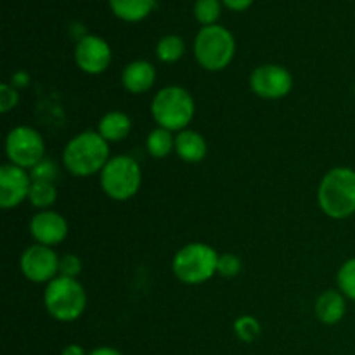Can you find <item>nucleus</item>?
I'll return each instance as SVG.
<instances>
[{
    "instance_id": "f257e3e1",
    "label": "nucleus",
    "mask_w": 355,
    "mask_h": 355,
    "mask_svg": "<svg viewBox=\"0 0 355 355\" xmlns=\"http://www.w3.org/2000/svg\"><path fill=\"white\" fill-rule=\"evenodd\" d=\"M110 162V142L94 130L76 134L62 151V165L71 175L90 177Z\"/></svg>"
},
{
    "instance_id": "f03ea898",
    "label": "nucleus",
    "mask_w": 355,
    "mask_h": 355,
    "mask_svg": "<svg viewBox=\"0 0 355 355\" xmlns=\"http://www.w3.org/2000/svg\"><path fill=\"white\" fill-rule=\"evenodd\" d=\"M321 210L335 220L352 217L355 214V170L335 166L322 177L318 189Z\"/></svg>"
},
{
    "instance_id": "7ed1b4c3",
    "label": "nucleus",
    "mask_w": 355,
    "mask_h": 355,
    "mask_svg": "<svg viewBox=\"0 0 355 355\" xmlns=\"http://www.w3.org/2000/svg\"><path fill=\"white\" fill-rule=\"evenodd\" d=\"M196 113L193 96L184 87L168 85L156 92L151 103L153 120L170 132H182L189 127Z\"/></svg>"
},
{
    "instance_id": "20e7f679",
    "label": "nucleus",
    "mask_w": 355,
    "mask_h": 355,
    "mask_svg": "<svg viewBox=\"0 0 355 355\" xmlns=\"http://www.w3.org/2000/svg\"><path fill=\"white\" fill-rule=\"evenodd\" d=\"M44 304L49 315L59 322H73L87 309V293L78 279L58 276L44 291Z\"/></svg>"
},
{
    "instance_id": "39448f33",
    "label": "nucleus",
    "mask_w": 355,
    "mask_h": 355,
    "mask_svg": "<svg viewBox=\"0 0 355 355\" xmlns=\"http://www.w3.org/2000/svg\"><path fill=\"white\" fill-rule=\"evenodd\" d=\"M218 253L207 243H189L175 253L172 270L184 284H203L217 274Z\"/></svg>"
},
{
    "instance_id": "423d86ee",
    "label": "nucleus",
    "mask_w": 355,
    "mask_h": 355,
    "mask_svg": "<svg viewBox=\"0 0 355 355\" xmlns=\"http://www.w3.org/2000/svg\"><path fill=\"white\" fill-rule=\"evenodd\" d=\"M236 54V40L227 28L220 24L203 26L194 40L198 64L207 71H222L231 64Z\"/></svg>"
},
{
    "instance_id": "0eeeda50",
    "label": "nucleus",
    "mask_w": 355,
    "mask_h": 355,
    "mask_svg": "<svg viewBox=\"0 0 355 355\" xmlns=\"http://www.w3.org/2000/svg\"><path fill=\"white\" fill-rule=\"evenodd\" d=\"M141 184L142 170L132 156H113L101 170V187L104 194L114 201H127L134 198L141 189Z\"/></svg>"
},
{
    "instance_id": "6e6552de",
    "label": "nucleus",
    "mask_w": 355,
    "mask_h": 355,
    "mask_svg": "<svg viewBox=\"0 0 355 355\" xmlns=\"http://www.w3.org/2000/svg\"><path fill=\"white\" fill-rule=\"evenodd\" d=\"M6 155L12 165L31 170L45 158L44 137L26 125L14 127L6 137Z\"/></svg>"
},
{
    "instance_id": "1a4fd4ad",
    "label": "nucleus",
    "mask_w": 355,
    "mask_h": 355,
    "mask_svg": "<svg viewBox=\"0 0 355 355\" xmlns=\"http://www.w3.org/2000/svg\"><path fill=\"white\" fill-rule=\"evenodd\" d=\"M59 262L61 257L51 246L35 243L21 255L19 267L23 276L31 283H51L59 276Z\"/></svg>"
},
{
    "instance_id": "9d476101",
    "label": "nucleus",
    "mask_w": 355,
    "mask_h": 355,
    "mask_svg": "<svg viewBox=\"0 0 355 355\" xmlns=\"http://www.w3.org/2000/svg\"><path fill=\"white\" fill-rule=\"evenodd\" d=\"M250 87L260 99H283L293 89V76L279 64H262L250 75Z\"/></svg>"
},
{
    "instance_id": "9b49d317",
    "label": "nucleus",
    "mask_w": 355,
    "mask_h": 355,
    "mask_svg": "<svg viewBox=\"0 0 355 355\" xmlns=\"http://www.w3.org/2000/svg\"><path fill=\"white\" fill-rule=\"evenodd\" d=\"M111 47L104 38L96 35H85L78 40L75 49L76 66L87 75H101L111 64Z\"/></svg>"
},
{
    "instance_id": "f8f14e48",
    "label": "nucleus",
    "mask_w": 355,
    "mask_h": 355,
    "mask_svg": "<svg viewBox=\"0 0 355 355\" xmlns=\"http://www.w3.org/2000/svg\"><path fill=\"white\" fill-rule=\"evenodd\" d=\"M31 189L30 172L21 166L6 163L0 166V207L3 210L16 208L28 200Z\"/></svg>"
},
{
    "instance_id": "ddd939ff",
    "label": "nucleus",
    "mask_w": 355,
    "mask_h": 355,
    "mask_svg": "<svg viewBox=\"0 0 355 355\" xmlns=\"http://www.w3.org/2000/svg\"><path fill=\"white\" fill-rule=\"evenodd\" d=\"M30 232L38 245L55 246L68 236V222L54 210H42L30 220Z\"/></svg>"
},
{
    "instance_id": "4468645a",
    "label": "nucleus",
    "mask_w": 355,
    "mask_h": 355,
    "mask_svg": "<svg viewBox=\"0 0 355 355\" xmlns=\"http://www.w3.org/2000/svg\"><path fill=\"white\" fill-rule=\"evenodd\" d=\"M156 69L155 66L144 59L132 61L121 73V85L130 94H144L155 85Z\"/></svg>"
},
{
    "instance_id": "2eb2a0df",
    "label": "nucleus",
    "mask_w": 355,
    "mask_h": 355,
    "mask_svg": "<svg viewBox=\"0 0 355 355\" xmlns=\"http://www.w3.org/2000/svg\"><path fill=\"white\" fill-rule=\"evenodd\" d=\"M315 318L322 324H338L347 312V298L340 290H326L324 293L319 295L314 305Z\"/></svg>"
},
{
    "instance_id": "dca6fc26",
    "label": "nucleus",
    "mask_w": 355,
    "mask_h": 355,
    "mask_svg": "<svg viewBox=\"0 0 355 355\" xmlns=\"http://www.w3.org/2000/svg\"><path fill=\"white\" fill-rule=\"evenodd\" d=\"M175 153L182 162L200 163L208 153L207 141L200 132L182 130L175 135Z\"/></svg>"
},
{
    "instance_id": "f3484780",
    "label": "nucleus",
    "mask_w": 355,
    "mask_h": 355,
    "mask_svg": "<svg viewBox=\"0 0 355 355\" xmlns=\"http://www.w3.org/2000/svg\"><path fill=\"white\" fill-rule=\"evenodd\" d=\"M132 130V120L123 111H110L97 123V132L107 142H120L128 137Z\"/></svg>"
},
{
    "instance_id": "a211bd4d",
    "label": "nucleus",
    "mask_w": 355,
    "mask_h": 355,
    "mask_svg": "<svg viewBox=\"0 0 355 355\" xmlns=\"http://www.w3.org/2000/svg\"><path fill=\"white\" fill-rule=\"evenodd\" d=\"M110 6L116 17L128 23H137L149 16L155 7V0H110Z\"/></svg>"
},
{
    "instance_id": "6ab92c4d",
    "label": "nucleus",
    "mask_w": 355,
    "mask_h": 355,
    "mask_svg": "<svg viewBox=\"0 0 355 355\" xmlns=\"http://www.w3.org/2000/svg\"><path fill=\"white\" fill-rule=\"evenodd\" d=\"M146 149L153 158H166L170 153L175 151V135L166 128L156 127L146 139Z\"/></svg>"
},
{
    "instance_id": "aec40b11",
    "label": "nucleus",
    "mask_w": 355,
    "mask_h": 355,
    "mask_svg": "<svg viewBox=\"0 0 355 355\" xmlns=\"http://www.w3.org/2000/svg\"><path fill=\"white\" fill-rule=\"evenodd\" d=\"M28 200L37 210H51L52 205L58 200V189L54 184L49 182H33L31 180V189L28 194Z\"/></svg>"
},
{
    "instance_id": "412c9836",
    "label": "nucleus",
    "mask_w": 355,
    "mask_h": 355,
    "mask_svg": "<svg viewBox=\"0 0 355 355\" xmlns=\"http://www.w3.org/2000/svg\"><path fill=\"white\" fill-rule=\"evenodd\" d=\"M186 52V44L177 35H166V37L159 38L158 45H156V55L162 62H177Z\"/></svg>"
},
{
    "instance_id": "4be33fe9",
    "label": "nucleus",
    "mask_w": 355,
    "mask_h": 355,
    "mask_svg": "<svg viewBox=\"0 0 355 355\" xmlns=\"http://www.w3.org/2000/svg\"><path fill=\"white\" fill-rule=\"evenodd\" d=\"M232 328H234V335L245 343L255 342L260 333H262V326H260L259 319L253 318V315H241V318L236 319Z\"/></svg>"
},
{
    "instance_id": "5701e85b",
    "label": "nucleus",
    "mask_w": 355,
    "mask_h": 355,
    "mask_svg": "<svg viewBox=\"0 0 355 355\" xmlns=\"http://www.w3.org/2000/svg\"><path fill=\"white\" fill-rule=\"evenodd\" d=\"M336 283L345 298L355 302V259H349L342 263L338 274H336Z\"/></svg>"
},
{
    "instance_id": "b1692460",
    "label": "nucleus",
    "mask_w": 355,
    "mask_h": 355,
    "mask_svg": "<svg viewBox=\"0 0 355 355\" xmlns=\"http://www.w3.org/2000/svg\"><path fill=\"white\" fill-rule=\"evenodd\" d=\"M194 16L203 26H211L220 16V0H196Z\"/></svg>"
},
{
    "instance_id": "393cba45",
    "label": "nucleus",
    "mask_w": 355,
    "mask_h": 355,
    "mask_svg": "<svg viewBox=\"0 0 355 355\" xmlns=\"http://www.w3.org/2000/svg\"><path fill=\"white\" fill-rule=\"evenodd\" d=\"M30 172V177L33 182H49V184H54L59 177V166L58 163H54L52 159L44 158L40 163L33 166Z\"/></svg>"
},
{
    "instance_id": "a878e982",
    "label": "nucleus",
    "mask_w": 355,
    "mask_h": 355,
    "mask_svg": "<svg viewBox=\"0 0 355 355\" xmlns=\"http://www.w3.org/2000/svg\"><path fill=\"white\" fill-rule=\"evenodd\" d=\"M243 269V262L238 255H232V253H224V255L218 257V266H217V274H220L222 277H231L239 276Z\"/></svg>"
},
{
    "instance_id": "bb28decb",
    "label": "nucleus",
    "mask_w": 355,
    "mask_h": 355,
    "mask_svg": "<svg viewBox=\"0 0 355 355\" xmlns=\"http://www.w3.org/2000/svg\"><path fill=\"white\" fill-rule=\"evenodd\" d=\"M82 260L78 259L73 253L61 257V262H59V276L69 277V279H78V276L82 274Z\"/></svg>"
},
{
    "instance_id": "cd10ccee",
    "label": "nucleus",
    "mask_w": 355,
    "mask_h": 355,
    "mask_svg": "<svg viewBox=\"0 0 355 355\" xmlns=\"http://www.w3.org/2000/svg\"><path fill=\"white\" fill-rule=\"evenodd\" d=\"M17 103H19V94H17L16 87L9 85V83H2L0 85V111L9 113L10 110L17 106Z\"/></svg>"
},
{
    "instance_id": "c85d7f7f",
    "label": "nucleus",
    "mask_w": 355,
    "mask_h": 355,
    "mask_svg": "<svg viewBox=\"0 0 355 355\" xmlns=\"http://www.w3.org/2000/svg\"><path fill=\"white\" fill-rule=\"evenodd\" d=\"M222 2L231 10H245L252 6L253 0H222Z\"/></svg>"
},
{
    "instance_id": "c756f323",
    "label": "nucleus",
    "mask_w": 355,
    "mask_h": 355,
    "mask_svg": "<svg viewBox=\"0 0 355 355\" xmlns=\"http://www.w3.org/2000/svg\"><path fill=\"white\" fill-rule=\"evenodd\" d=\"M10 82H12L10 85L16 87V89H19V87H26L28 83H30V76H28L24 71H17V73H14V76Z\"/></svg>"
},
{
    "instance_id": "7c9ffc66",
    "label": "nucleus",
    "mask_w": 355,
    "mask_h": 355,
    "mask_svg": "<svg viewBox=\"0 0 355 355\" xmlns=\"http://www.w3.org/2000/svg\"><path fill=\"white\" fill-rule=\"evenodd\" d=\"M61 355H89V352L82 345H78V343H71V345H66L62 349Z\"/></svg>"
},
{
    "instance_id": "2f4dec72",
    "label": "nucleus",
    "mask_w": 355,
    "mask_h": 355,
    "mask_svg": "<svg viewBox=\"0 0 355 355\" xmlns=\"http://www.w3.org/2000/svg\"><path fill=\"white\" fill-rule=\"evenodd\" d=\"M89 355H123L120 350L113 349V347H97V349L90 350Z\"/></svg>"
}]
</instances>
